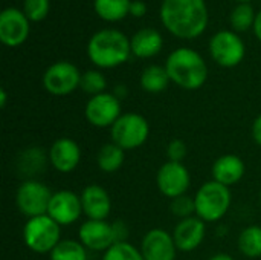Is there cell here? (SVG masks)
I'll list each match as a JSON object with an SVG mask.
<instances>
[{"label": "cell", "instance_id": "cell-1", "mask_svg": "<svg viewBox=\"0 0 261 260\" xmlns=\"http://www.w3.org/2000/svg\"><path fill=\"white\" fill-rule=\"evenodd\" d=\"M159 14L164 28L184 40L200 37L210 18L205 0H164Z\"/></svg>", "mask_w": 261, "mask_h": 260}, {"label": "cell", "instance_id": "cell-2", "mask_svg": "<svg viewBox=\"0 0 261 260\" xmlns=\"http://www.w3.org/2000/svg\"><path fill=\"white\" fill-rule=\"evenodd\" d=\"M171 83L185 89L197 90L208 80V66L203 57L191 48L174 49L165 61Z\"/></svg>", "mask_w": 261, "mask_h": 260}, {"label": "cell", "instance_id": "cell-3", "mask_svg": "<svg viewBox=\"0 0 261 260\" xmlns=\"http://www.w3.org/2000/svg\"><path fill=\"white\" fill-rule=\"evenodd\" d=\"M90 61L99 69H112L124 64L132 55L130 38L118 29H101L95 32L87 44Z\"/></svg>", "mask_w": 261, "mask_h": 260}, {"label": "cell", "instance_id": "cell-4", "mask_svg": "<svg viewBox=\"0 0 261 260\" xmlns=\"http://www.w3.org/2000/svg\"><path fill=\"white\" fill-rule=\"evenodd\" d=\"M196 216L203 222H219L229 211L232 204V196L229 187L217 182L208 181L200 185L194 196Z\"/></svg>", "mask_w": 261, "mask_h": 260}, {"label": "cell", "instance_id": "cell-5", "mask_svg": "<svg viewBox=\"0 0 261 260\" xmlns=\"http://www.w3.org/2000/svg\"><path fill=\"white\" fill-rule=\"evenodd\" d=\"M24 245L37 254H50L63 241L61 227L47 215L28 219L23 227Z\"/></svg>", "mask_w": 261, "mask_h": 260}, {"label": "cell", "instance_id": "cell-6", "mask_svg": "<svg viewBox=\"0 0 261 260\" xmlns=\"http://www.w3.org/2000/svg\"><path fill=\"white\" fill-rule=\"evenodd\" d=\"M150 135V124L145 116L135 112L122 113L110 127L112 143L119 146L124 152L135 150L144 146Z\"/></svg>", "mask_w": 261, "mask_h": 260}, {"label": "cell", "instance_id": "cell-7", "mask_svg": "<svg viewBox=\"0 0 261 260\" xmlns=\"http://www.w3.org/2000/svg\"><path fill=\"white\" fill-rule=\"evenodd\" d=\"M49 187L37 179H28L20 184L15 193V204L18 211L28 219L47 215L49 202L52 198Z\"/></svg>", "mask_w": 261, "mask_h": 260}, {"label": "cell", "instance_id": "cell-8", "mask_svg": "<svg viewBox=\"0 0 261 260\" xmlns=\"http://www.w3.org/2000/svg\"><path fill=\"white\" fill-rule=\"evenodd\" d=\"M210 54L219 66L236 67L243 61L246 54V46L237 32L223 29L211 37Z\"/></svg>", "mask_w": 261, "mask_h": 260}, {"label": "cell", "instance_id": "cell-9", "mask_svg": "<svg viewBox=\"0 0 261 260\" xmlns=\"http://www.w3.org/2000/svg\"><path fill=\"white\" fill-rule=\"evenodd\" d=\"M81 72L70 61H57L43 74V87L55 97H64L80 89Z\"/></svg>", "mask_w": 261, "mask_h": 260}, {"label": "cell", "instance_id": "cell-10", "mask_svg": "<svg viewBox=\"0 0 261 260\" xmlns=\"http://www.w3.org/2000/svg\"><path fill=\"white\" fill-rule=\"evenodd\" d=\"M86 120L89 124L98 129H107L112 127L118 118L122 115L121 113V100L118 97L109 92L90 97V100L86 104L84 109Z\"/></svg>", "mask_w": 261, "mask_h": 260}, {"label": "cell", "instance_id": "cell-11", "mask_svg": "<svg viewBox=\"0 0 261 260\" xmlns=\"http://www.w3.org/2000/svg\"><path fill=\"white\" fill-rule=\"evenodd\" d=\"M156 185L165 198L176 199L179 196L187 195L191 185V176L184 162L167 161L158 170Z\"/></svg>", "mask_w": 261, "mask_h": 260}, {"label": "cell", "instance_id": "cell-12", "mask_svg": "<svg viewBox=\"0 0 261 260\" xmlns=\"http://www.w3.org/2000/svg\"><path fill=\"white\" fill-rule=\"evenodd\" d=\"M29 18L23 9L6 8L0 14V41L8 48H17L29 37Z\"/></svg>", "mask_w": 261, "mask_h": 260}, {"label": "cell", "instance_id": "cell-13", "mask_svg": "<svg viewBox=\"0 0 261 260\" xmlns=\"http://www.w3.org/2000/svg\"><path fill=\"white\" fill-rule=\"evenodd\" d=\"M83 215L81 196L70 190L55 192L50 198L47 216H50L60 227H67L76 222Z\"/></svg>", "mask_w": 261, "mask_h": 260}, {"label": "cell", "instance_id": "cell-14", "mask_svg": "<svg viewBox=\"0 0 261 260\" xmlns=\"http://www.w3.org/2000/svg\"><path fill=\"white\" fill-rule=\"evenodd\" d=\"M141 254L144 260H176L177 247L173 234L162 228L147 231L141 241Z\"/></svg>", "mask_w": 261, "mask_h": 260}, {"label": "cell", "instance_id": "cell-15", "mask_svg": "<svg viewBox=\"0 0 261 260\" xmlns=\"http://www.w3.org/2000/svg\"><path fill=\"white\" fill-rule=\"evenodd\" d=\"M78 239L87 250L102 253H106L115 244L113 228L112 224H109L107 221L87 219L80 225Z\"/></svg>", "mask_w": 261, "mask_h": 260}, {"label": "cell", "instance_id": "cell-16", "mask_svg": "<svg viewBox=\"0 0 261 260\" xmlns=\"http://www.w3.org/2000/svg\"><path fill=\"white\" fill-rule=\"evenodd\" d=\"M171 234L179 251L191 253L197 250L205 241L206 222H203L197 216L180 219V222L174 227V231Z\"/></svg>", "mask_w": 261, "mask_h": 260}, {"label": "cell", "instance_id": "cell-17", "mask_svg": "<svg viewBox=\"0 0 261 260\" xmlns=\"http://www.w3.org/2000/svg\"><path fill=\"white\" fill-rule=\"evenodd\" d=\"M47 159L57 172L70 173L81 161V149L78 143L70 138H58L50 146Z\"/></svg>", "mask_w": 261, "mask_h": 260}, {"label": "cell", "instance_id": "cell-18", "mask_svg": "<svg viewBox=\"0 0 261 260\" xmlns=\"http://www.w3.org/2000/svg\"><path fill=\"white\" fill-rule=\"evenodd\" d=\"M83 215L92 221H107L112 210V201L106 188L98 184H90L81 192Z\"/></svg>", "mask_w": 261, "mask_h": 260}, {"label": "cell", "instance_id": "cell-19", "mask_svg": "<svg viewBox=\"0 0 261 260\" xmlns=\"http://www.w3.org/2000/svg\"><path fill=\"white\" fill-rule=\"evenodd\" d=\"M213 181H217L226 187H232L240 182L246 173L245 161L237 155H223L213 164Z\"/></svg>", "mask_w": 261, "mask_h": 260}, {"label": "cell", "instance_id": "cell-20", "mask_svg": "<svg viewBox=\"0 0 261 260\" xmlns=\"http://www.w3.org/2000/svg\"><path fill=\"white\" fill-rule=\"evenodd\" d=\"M132 54L138 58L156 57L164 46V38L161 32L154 28H142L133 34L130 38Z\"/></svg>", "mask_w": 261, "mask_h": 260}, {"label": "cell", "instance_id": "cell-21", "mask_svg": "<svg viewBox=\"0 0 261 260\" xmlns=\"http://www.w3.org/2000/svg\"><path fill=\"white\" fill-rule=\"evenodd\" d=\"M170 77L168 72L165 69V66H159V64H150L147 66L139 78L141 87L142 90L148 92V93H161L164 92L168 84H170Z\"/></svg>", "mask_w": 261, "mask_h": 260}, {"label": "cell", "instance_id": "cell-22", "mask_svg": "<svg viewBox=\"0 0 261 260\" xmlns=\"http://www.w3.org/2000/svg\"><path fill=\"white\" fill-rule=\"evenodd\" d=\"M124 159H125V152L115 143L104 144L96 155V164H98L99 170L104 173L118 172L122 167Z\"/></svg>", "mask_w": 261, "mask_h": 260}, {"label": "cell", "instance_id": "cell-23", "mask_svg": "<svg viewBox=\"0 0 261 260\" xmlns=\"http://www.w3.org/2000/svg\"><path fill=\"white\" fill-rule=\"evenodd\" d=\"M132 0H93V9L106 21H119L130 14Z\"/></svg>", "mask_w": 261, "mask_h": 260}, {"label": "cell", "instance_id": "cell-24", "mask_svg": "<svg viewBox=\"0 0 261 260\" xmlns=\"http://www.w3.org/2000/svg\"><path fill=\"white\" fill-rule=\"evenodd\" d=\"M237 245L245 257L249 259L261 257V227L251 225L245 228L239 236Z\"/></svg>", "mask_w": 261, "mask_h": 260}, {"label": "cell", "instance_id": "cell-25", "mask_svg": "<svg viewBox=\"0 0 261 260\" xmlns=\"http://www.w3.org/2000/svg\"><path fill=\"white\" fill-rule=\"evenodd\" d=\"M49 256L50 260H87V248L80 241L63 239Z\"/></svg>", "mask_w": 261, "mask_h": 260}, {"label": "cell", "instance_id": "cell-26", "mask_svg": "<svg viewBox=\"0 0 261 260\" xmlns=\"http://www.w3.org/2000/svg\"><path fill=\"white\" fill-rule=\"evenodd\" d=\"M255 17L257 14L251 3H239L229 14V23L236 32H245L254 28Z\"/></svg>", "mask_w": 261, "mask_h": 260}, {"label": "cell", "instance_id": "cell-27", "mask_svg": "<svg viewBox=\"0 0 261 260\" xmlns=\"http://www.w3.org/2000/svg\"><path fill=\"white\" fill-rule=\"evenodd\" d=\"M107 87V80L102 75V72L96 70V69H90L86 70L84 74H81V81H80V89L86 93H89L90 97L104 93Z\"/></svg>", "mask_w": 261, "mask_h": 260}, {"label": "cell", "instance_id": "cell-28", "mask_svg": "<svg viewBox=\"0 0 261 260\" xmlns=\"http://www.w3.org/2000/svg\"><path fill=\"white\" fill-rule=\"evenodd\" d=\"M46 162V155L38 147H31L26 152H23L18 166L21 172H26V175H34L43 170Z\"/></svg>", "mask_w": 261, "mask_h": 260}, {"label": "cell", "instance_id": "cell-29", "mask_svg": "<svg viewBox=\"0 0 261 260\" xmlns=\"http://www.w3.org/2000/svg\"><path fill=\"white\" fill-rule=\"evenodd\" d=\"M101 260H144V257L141 250L133 247L130 242H118L102 254Z\"/></svg>", "mask_w": 261, "mask_h": 260}, {"label": "cell", "instance_id": "cell-30", "mask_svg": "<svg viewBox=\"0 0 261 260\" xmlns=\"http://www.w3.org/2000/svg\"><path fill=\"white\" fill-rule=\"evenodd\" d=\"M50 8L49 0H23V12L29 21H41L47 17Z\"/></svg>", "mask_w": 261, "mask_h": 260}, {"label": "cell", "instance_id": "cell-31", "mask_svg": "<svg viewBox=\"0 0 261 260\" xmlns=\"http://www.w3.org/2000/svg\"><path fill=\"white\" fill-rule=\"evenodd\" d=\"M170 210L174 216L180 218V219H187L191 218L193 215H196V204H194V198L184 195L179 196L176 199H171L170 204Z\"/></svg>", "mask_w": 261, "mask_h": 260}, {"label": "cell", "instance_id": "cell-32", "mask_svg": "<svg viewBox=\"0 0 261 260\" xmlns=\"http://www.w3.org/2000/svg\"><path fill=\"white\" fill-rule=\"evenodd\" d=\"M187 156V144L182 139H173L167 146V158L173 162H182Z\"/></svg>", "mask_w": 261, "mask_h": 260}, {"label": "cell", "instance_id": "cell-33", "mask_svg": "<svg viewBox=\"0 0 261 260\" xmlns=\"http://www.w3.org/2000/svg\"><path fill=\"white\" fill-rule=\"evenodd\" d=\"M112 228H113L115 244H118V242H127V238H128V227H127L125 222H122V221H115V222H112Z\"/></svg>", "mask_w": 261, "mask_h": 260}, {"label": "cell", "instance_id": "cell-34", "mask_svg": "<svg viewBox=\"0 0 261 260\" xmlns=\"http://www.w3.org/2000/svg\"><path fill=\"white\" fill-rule=\"evenodd\" d=\"M147 14V5L142 0H135L130 5V15L133 17H144Z\"/></svg>", "mask_w": 261, "mask_h": 260}, {"label": "cell", "instance_id": "cell-35", "mask_svg": "<svg viewBox=\"0 0 261 260\" xmlns=\"http://www.w3.org/2000/svg\"><path fill=\"white\" fill-rule=\"evenodd\" d=\"M252 138H254V141L261 147V115H258L254 120V124H252Z\"/></svg>", "mask_w": 261, "mask_h": 260}, {"label": "cell", "instance_id": "cell-36", "mask_svg": "<svg viewBox=\"0 0 261 260\" xmlns=\"http://www.w3.org/2000/svg\"><path fill=\"white\" fill-rule=\"evenodd\" d=\"M254 34H255V37L258 38L261 41V11L257 12V17H255V23H254Z\"/></svg>", "mask_w": 261, "mask_h": 260}, {"label": "cell", "instance_id": "cell-37", "mask_svg": "<svg viewBox=\"0 0 261 260\" xmlns=\"http://www.w3.org/2000/svg\"><path fill=\"white\" fill-rule=\"evenodd\" d=\"M113 95L118 97L119 100L124 98V97L127 95V87H125V86H116V89L113 90Z\"/></svg>", "mask_w": 261, "mask_h": 260}, {"label": "cell", "instance_id": "cell-38", "mask_svg": "<svg viewBox=\"0 0 261 260\" xmlns=\"http://www.w3.org/2000/svg\"><path fill=\"white\" fill-rule=\"evenodd\" d=\"M208 260H234L229 254H226V253H217V254H214L213 257H210Z\"/></svg>", "mask_w": 261, "mask_h": 260}, {"label": "cell", "instance_id": "cell-39", "mask_svg": "<svg viewBox=\"0 0 261 260\" xmlns=\"http://www.w3.org/2000/svg\"><path fill=\"white\" fill-rule=\"evenodd\" d=\"M6 101H8V95L5 89H0V107L5 109L6 107Z\"/></svg>", "mask_w": 261, "mask_h": 260}, {"label": "cell", "instance_id": "cell-40", "mask_svg": "<svg viewBox=\"0 0 261 260\" xmlns=\"http://www.w3.org/2000/svg\"><path fill=\"white\" fill-rule=\"evenodd\" d=\"M236 2H239V3H249L251 0H236Z\"/></svg>", "mask_w": 261, "mask_h": 260}, {"label": "cell", "instance_id": "cell-41", "mask_svg": "<svg viewBox=\"0 0 261 260\" xmlns=\"http://www.w3.org/2000/svg\"><path fill=\"white\" fill-rule=\"evenodd\" d=\"M260 202H261V190H260Z\"/></svg>", "mask_w": 261, "mask_h": 260}]
</instances>
